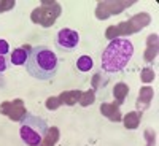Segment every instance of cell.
Segmentation results:
<instances>
[{
    "mask_svg": "<svg viewBox=\"0 0 159 146\" xmlns=\"http://www.w3.org/2000/svg\"><path fill=\"white\" fill-rule=\"evenodd\" d=\"M96 102V91L91 89V91H86L81 94V99H80V105L81 107H89Z\"/></svg>",
    "mask_w": 159,
    "mask_h": 146,
    "instance_id": "e0dca14e",
    "label": "cell"
},
{
    "mask_svg": "<svg viewBox=\"0 0 159 146\" xmlns=\"http://www.w3.org/2000/svg\"><path fill=\"white\" fill-rule=\"evenodd\" d=\"M45 105H46V108H48L49 111H56L62 103H61L59 97H49V99L45 102Z\"/></svg>",
    "mask_w": 159,
    "mask_h": 146,
    "instance_id": "ac0fdd59",
    "label": "cell"
},
{
    "mask_svg": "<svg viewBox=\"0 0 159 146\" xmlns=\"http://www.w3.org/2000/svg\"><path fill=\"white\" fill-rule=\"evenodd\" d=\"M154 97V91L150 87V86H145L140 89L139 92V99H137V103H135V107L139 111H145L147 108H150V103Z\"/></svg>",
    "mask_w": 159,
    "mask_h": 146,
    "instance_id": "ba28073f",
    "label": "cell"
},
{
    "mask_svg": "<svg viewBox=\"0 0 159 146\" xmlns=\"http://www.w3.org/2000/svg\"><path fill=\"white\" fill-rule=\"evenodd\" d=\"M140 78H142V81H143V83H151L153 79H154V72H153L151 69H143Z\"/></svg>",
    "mask_w": 159,
    "mask_h": 146,
    "instance_id": "d6986e66",
    "label": "cell"
},
{
    "mask_svg": "<svg viewBox=\"0 0 159 146\" xmlns=\"http://www.w3.org/2000/svg\"><path fill=\"white\" fill-rule=\"evenodd\" d=\"M100 76H102V73L94 75V79H92V87H94V89H97V87H99V79H100Z\"/></svg>",
    "mask_w": 159,
    "mask_h": 146,
    "instance_id": "7402d4cb",
    "label": "cell"
},
{
    "mask_svg": "<svg viewBox=\"0 0 159 146\" xmlns=\"http://www.w3.org/2000/svg\"><path fill=\"white\" fill-rule=\"evenodd\" d=\"M48 132V124L43 117L27 113L21 121L19 137L27 146H38Z\"/></svg>",
    "mask_w": 159,
    "mask_h": 146,
    "instance_id": "3957f363",
    "label": "cell"
},
{
    "mask_svg": "<svg viewBox=\"0 0 159 146\" xmlns=\"http://www.w3.org/2000/svg\"><path fill=\"white\" fill-rule=\"evenodd\" d=\"M140 119H142V111H130L124 116L123 119V124L126 129L129 130H134L140 126Z\"/></svg>",
    "mask_w": 159,
    "mask_h": 146,
    "instance_id": "7c38bea8",
    "label": "cell"
},
{
    "mask_svg": "<svg viewBox=\"0 0 159 146\" xmlns=\"http://www.w3.org/2000/svg\"><path fill=\"white\" fill-rule=\"evenodd\" d=\"M127 94H129V86H127L126 83H118V84H115V87H113V97L116 99V105H118V107L124 103Z\"/></svg>",
    "mask_w": 159,
    "mask_h": 146,
    "instance_id": "4fadbf2b",
    "label": "cell"
},
{
    "mask_svg": "<svg viewBox=\"0 0 159 146\" xmlns=\"http://www.w3.org/2000/svg\"><path fill=\"white\" fill-rule=\"evenodd\" d=\"M30 51V46L29 45H24L22 48H16L15 51L11 52V64L13 65H22L25 64V60H27V54Z\"/></svg>",
    "mask_w": 159,
    "mask_h": 146,
    "instance_id": "30bf717a",
    "label": "cell"
},
{
    "mask_svg": "<svg viewBox=\"0 0 159 146\" xmlns=\"http://www.w3.org/2000/svg\"><path fill=\"white\" fill-rule=\"evenodd\" d=\"M0 113L8 116L11 121H22L24 116L27 114L25 113V107H24V102L16 99L13 102H3L2 105H0Z\"/></svg>",
    "mask_w": 159,
    "mask_h": 146,
    "instance_id": "52a82bcc",
    "label": "cell"
},
{
    "mask_svg": "<svg viewBox=\"0 0 159 146\" xmlns=\"http://www.w3.org/2000/svg\"><path fill=\"white\" fill-rule=\"evenodd\" d=\"M78 43H80V35L73 29L64 27L56 35V45L62 51H73L78 46Z\"/></svg>",
    "mask_w": 159,
    "mask_h": 146,
    "instance_id": "8992f818",
    "label": "cell"
},
{
    "mask_svg": "<svg viewBox=\"0 0 159 146\" xmlns=\"http://www.w3.org/2000/svg\"><path fill=\"white\" fill-rule=\"evenodd\" d=\"M43 5L48 7H38L32 11L30 19L35 24H42L43 27H49L54 24L56 18L61 15V7L56 2H43Z\"/></svg>",
    "mask_w": 159,
    "mask_h": 146,
    "instance_id": "5b68a950",
    "label": "cell"
},
{
    "mask_svg": "<svg viewBox=\"0 0 159 146\" xmlns=\"http://www.w3.org/2000/svg\"><path fill=\"white\" fill-rule=\"evenodd\" d=\"M81 91H65L62 92V94L59 95V100L61 103L64 105H69V107H73V105H76V102H80V99H81Z\"/></svg>",
    "mask_w": 159,
    "mask_h": 146,
    "instance_id": "8fae6325",
    "label": "cell"
},
{
    "mask_svg": "<svg viewBox=\"0 0 159 146\" xmlns=\"http://www.w3.org/2000/svg\"><path fill=\"white\" fill-rule=\"evenodd\" d=\"M100 113L102 116L108 117L113 122H119L121 121V111L116 103H102L100 105Z\"/></svg>",
    "mask_w": 159,
    "mask_h": 146,
    "instance_id": "9c48e42d",
    "label": "cell"
},
{
    "mask_svg": "<svg viewBox=\"0 0 159 146\" xmlns=\"http://www.w3.org/2000/svg\"><path fill=\"white\" fill-rule=\"evenodd\" d=\"M15 5H16L15 0H0V13L13 10V8H15Z\"/></svg>",
    "mask_w": 159,
    "mask_h": 146,
    "instance_id": "ffe728a7",
    "label": "cell"
},
{
    "mask_svg": "<svg viewBox=\"0 0 159 146\" xmlns=\"http://www.w3.org/2000/svg\"><path fill=\"white\" fill-rule=\"evenodd\" d=\"M57 140H59V129L51 127V129H48L45 138L42 140V143H40L38 146H54Z\"/></svg>",
    "mask_w": 159,
    "mask_h": 146,
    "instance_id": "9a60e30c",
    "label": "cell"
},
{
    "mask_svg": "<svg viewBox=\"0 0 159 146\" xmlns=\"http://www.w3.org/2000/svg\"><path fill=\"white\" fill-rule=\"evenodd\" d=\"M5 70H7V60H5L3 56H0V73L5 72Z\"/></svg>",
    "mask_w": 159,
    "mask_h": 146,
    "instance_id": "603a6c76",
    "label": "cell"
},
{
    "mask_svg": "<svg viewBox=\"0 0 159 146\" xmlns=\"http://www.w3.org/2000/svg\"><path fill=\"white\" fill-rule=\"evenodd\" d=\"M150 19H151V16L148 13H140V15H135L134 18H130L126 22H121L118 25H110L107 29L105 37L111 42V40L118 38V35H132V33L139 32L140 29H143L145 25H148Z\"/></svg>",
    "mask_w": 159,
    "mask_h": 146,
    "instance_id": "277c9868",
    "label": "cell"
},
{
    "mask_svg": "<svg viewBox=\"0 0 159 146\" xmlns=\"http://www.w3.org/2000/svg\"><path fill=\"white\" fill-rule=\"evenodd\" d=\"M8 51H10V45L7 40H0V56H5L8 54Z\"/></svg>",
    "mask_w": 159,
    "mask_h": 146,
    "instance_id": "44dd1931",
    "label": "cell"
},
{
    "mask_svg": "<svg viewBox=\"0 0 159 146\" xmlns=\"http://www.w3.org/2000/svg\"><path fill=\"white\" fill-rule=\"evenodd\" d=\"M147 45L148 46H147V52H145V60L151 62L156 57V54H157V35L156 33H153V35L148 37Z\"/></svg>",
    "mask_w": 159,
    "mask_h": 146,
    "instance_id": "5bb4252c",
    "label": "cell"
},
{
    "mask_svg": "<svg viewBox=\"0 0 159 146\" xmlns=\"http://www.w3.org/2000/svg\"><path fill=\"white\" fill-rule=\"evenodd\" d=\"M59 59L56 52L48 46H34L30 48L27 60H25V70L32 78L48 81L52 79L57 73Z\"/></svg>",
    "mask_w": 159,
    "mask_h": 146,
    "instance_id": "6da1fadb",
    "label": "cell"
},
{
    "mask_svg": "<svg viewBox=\"0 0 159 146\" xmlns=\"http://www.w3.org/2000/svg\"><path fill=\"white\" fill-rule=\"evenodd\" d=\"M92 67H94V60H92V57L91 56H80L78 57V60H76V69L80 70V72H83V73H86V72H89V70H92Z\"/></svg>",
    "mask_w": 159,
    "mask_h": 146,
    "instance_id": "2e32d148",
    "label": "cell"
},
{
    "mask_svg": "<svg viewBox=\"0 0 159 146\" xmlns=\"http://www.w3.org/2000/svg\"><path fill=\"white\" fill-rule=\"evenodd\" d=\"M134 56V45L127 38H115L103 49L100 65L102 70L107 73L123 72Z\"/></svg>",
    "mask_w": 159,
    "mask_h": 146,
    "instance_id": "7a4b0ae2",
    "label": "cell"
}]
</instances>
